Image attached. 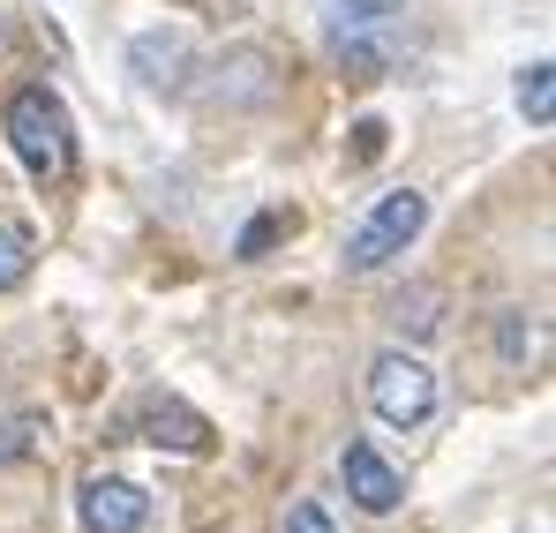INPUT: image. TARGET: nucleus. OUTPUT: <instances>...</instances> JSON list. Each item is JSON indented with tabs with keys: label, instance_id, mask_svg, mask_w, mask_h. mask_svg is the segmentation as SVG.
<instances>
[{
	"label": "nucleus",
	"instance_id": "nucleus-3",
	"mask_svg": "<svg viewBox=\"0 0 556 533\" xmlns=\"http://www.w3.org/2000/svg\"><path fill=\"white\" fill-rule=\"evenodd\" d=\"M369 406L383 429H421L437 414V368L421 354H376L369 360Z\"/></svg>",
	"mask_w": 556,
	"mask_h": 533
},
{
	"label": "nucleus",
	"instance_id": "nucleus-4",
	"mask_svg": "<svg viewBox=\"0 0 556 533\" xmlns=\"http://www.w3.org/2000/svg\"><path fill=\"white\" fill-rule=\"evenodd\" d=\"M76 519H84V533H143V519H151V496L136 488V481H84V496H76Z\"/></svg>",
	"mask_w": 556,
	"mask_h": 533
},
{
	"label": "nucleus",
	"instance_id": "nucleus-10",
	"mask_svg": "<svg viewBox=\"0 0 556 533\" xmlns=\"http://www.w3.org/2000/svg\"><path fill=\"white\" fill-rule=\"evenodd\" d=\"M286 233H293V211H264V218H249V226H241L233 256H241V264H256V256H264L271 241H286Z\"/></svg>",
	"mask_w": 556,
	"mask_h": 533
},
{
	"label": "nucleus",
	"instance_id": "nucleus-14",
	"mask_svg": "<svg viewBox=\"0 0 556 533\" xmlns=\"http://www.w3.org/2000/svg\"><path fill=\"white\" fill-rule=\"evenodd\" d=\"M286 533H331V511L324 504H293L286 511Z\"/></svg>",
	"mask_w": 556,
	"mask_h": 533
},
{
	"label": "nucleus",
	"instance_id": "nucleus-6",
	"mask_svg": "<svg viewBox=\"0 0 556 533\" xmlns=\"http://www.w3.org/2000/svg\"><path fill=\"white\" fill-rule=\"evenodd\" d=\"M128 68L143 76V90H181L188 68H195V53H188L181 30H143V38L128 46Z\"/></svg>",
	"mask_w": 556,
	"mask_h": 533
},
{
	"label": "nucleus",
	"instance_id": "nucleus-15",
	"mask_svg": "<svg viewBox=\"0 0 556 533\" xmlns=\"http://www.w3.org/2000/svg\"><path fill=\"white\" fill-rule=\"evenodd\" d=\"M383 136H391L383 120H362V128H354V158H383Z\"/></svg>",
	"mask_w": 556,
	"mask_h": 533
},
{
	"label": "nucleus",
	"instance_id": "nucleus-2",
	"mask_svg": "<svg viewBox=\"0 0 556 533\" xmlns=\"http://www.w3.org/2000/svg\"><path fill=\"white\" fill-rule=\"evenodd\" d=\"M8 143H15V158L38 180H61L68 174V113H61V98L38 84L15 90L8 98Z\"/></svg>",
	"mask_w": 556,
	"mask_h": 533
},
{
	"label": "nucleus",
	"instance_id": "nucleus-1",
	"mask_svg": "<svg viewBox=\"0 0 556 533\" xmlns=\"http://www.w3.org/2000/svg\"><path fill=\"white\" fill-rule=\"evenodd\" d=\"M421 226H429V195H421V188L376 195V211L346 233V270H383L391 256H406V249L421 241Z\"/></svg>",
	"mask_w": 556,
	"mask_h": 533
},
{
	"label": "nucleus",
	"instance_id": "nucleus-7",
	"mask_svg": "<svg viewBox=\"0 0 556 533\" xmlns=\"http://www.w3.org/2000/svg\"><path fill=\"white\" fill-rule=\"evenodd\" d=\"M136 429H143V444H174V450H211V421L203 414H188L181 398H143V414H136Z\"/></svg>",
	"mask_w": 556,
	"mask_h": 533
},
{
	"label": "nucleus",
	"instance_id": "nucleus-9",
	"mask_svg": "<svg viewBox=\"0 0 556 533\" xmlns=\"http://www.w3.org/2000/svg\"><path fill=\"white\" fill-rule=\"evenodd\" d=\"M437 323H444V293H437V285H414V293L399 301V331H406V339H429Z\"/></svg>",
	"mask_w": 556,
	"mask_h": 533
},
{
	"label": "nucleus",
	"instance_id": "nucleus-13",
	"mask_svg": "<svg viewBox=\"0 0 556 533\" xmlns=\"http://www.w3.org/2000/svg\"><path fill=\"white\" fill-rule=\"evenodd\" d=\"M30 444H38V421H8V429H0V466H15Z\"/></svg>",
	"mask_w": 556,
	"mask_h": 533
},
{
	"label": "nucleus",
	"instance_id": "nucleus-11",
	"mask_svg": "<svg viewBox=\"0 0 556 533\" xmlns=\"http://www.w3.org/2000/svg\"><path fill=\"white\" fill-rule=\"evenodd\" d=\"M30 278V233L23 226H0V293Z\"/></svg>",
	"mask_w": 556,
	"mask_h": 533
},
{
	"label": "nucleus",
	"instance_id": "nucleus-8",
	"mask_svg": "<svg viewBox=\"0 0 556 533\" xmlns=\"http://www.w3.org/2000/svg\"><path fill=\"white\" fill-rule=\"evenodd\" d=\"M519 113H527L534 128H549V120H556V68H549V61H534V68L519 76Z\"/></svg>",
	"mask_w": 556,
	"mask_h": 533
},
{
	"label": "nucleus",
	"instance_id": "nucleus-5",
	"mask_svg": "<svg viewBox=\"0 0 556 533\" xmlns=\"http://www.w3.org/2000/svg\"><path fill=\"white\" fill-rule=\"evenodd\" d=\"M339 473H346V496L369 511V519H383V511H399V496H406V481H399V466L383 458L376 444H346V458H339Z\"/></svg>",
	"mask_w": 556,
	"mask_h": 533
},
{
	"label": "nucleus",
	"instance_id": "nucleus-12",
	"mask_svg": "<svg viewBox=\"0 0 556 533\" xmlns=\"http://www.w3.org/2000/svg\"><path fill=\"white\" fill-rule=\"evenodd\" d=\"M399 0H331V15L346 23V30H369V23H383Z\"/></svg>",
	"mask_w": 556,
	"mask_h": 533
}]
</instances>
